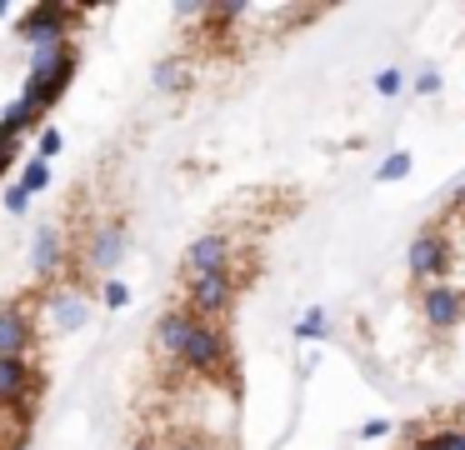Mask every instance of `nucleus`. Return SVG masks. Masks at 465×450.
<instances>
[{
	"label": "nucleus",
	"mask_w": 465,
	"mask_h": 450,
	"mask_svg": "<svg viewBox=\"0 0 465 450\" xmlns=\"http://www.w3.org/2000/svg\"><path fill=\"white\" fill-rule=\"evenodd\" d=\"M75 65H81V55H75V45H55V50H31V75H25V100H35L41 110H51L55 100L71 90L75 80Z\"/></svg>",
	"instance_id": "nucleus-1"
},
{
	"label": "nucleus",
	"mask_w": 465,
	"mask_h": 450,
	"mask_svg": "<svg viewBox=\"0 0 465 450\" xmlns=\"http://www.w3.org/2000/svg\"><path fill=\"white\" fill-rule=\"evenodd\" d=\"M71 25H75V10L71 5H55V0H41V5H31V10L15 15V35H21L31 50L71 45Z\"/></svg>",
	"instance_id": "nucleus-2"
},
{
	"label": "nucleus",
	"mask_w": 465,
	"mask_h": 450,
	"mask_svg": "<svg viewBox=\"0 0 465 450\" xmlns=\"http://www.w3.org/2000/svg\"><path fill=\"white\" fill-rule=\"evenodd\" d=\"M241 280L235 270H215V275H201V280H185V310L201 320H225L235 310V295H241Z\"/></svg>",
	"instance_id": "nucleus-3"
},
{
	"label": "nucleus",
	"mask_w": 465,
	"mask_h": 450,
	"mask_svg": "<svg viewBox=\"0 0 465 450\" xmlns=\"http://www.w3.org/2000/svg\"><path fill=\"white\" fill-rule=\"evenodd\" d=\"M35 395H41V370L31 355H0V410H11L15 420L35 415Z\"/></svg>",
	"instance_id": "nucleus-4"
},
{
	"label": "nucleus",
	"mask_w": 465,
	"mask_h": 450,
	"mask_svg": "<svg viewBox=\"0 0 465 450\" xmlns=\"http://www.w3.org/2000/svg\"><path fill=\"white\" fill-rule=\"evenodd\" d=\"M450 235L445 230H420V235H411V245H405V265H411L415 280H430V285H440V275H450Z\"/></svg>",
	"instance_id": "nucleus-5"
},
{
	"label": "nucleus",
	"mask_w": 465,
	"mask_h": 450,
	"mask_svg": "<svg viewBox=\"0 0 465 450\" xmlns=\"http://www.w3.org/2000/svg\"><path fill=\"white\" fill-rule=\"evenodd\" d=\"M125 250H131V230H125L121 220H105V225H95L91 235H85V270L111 280L115 270H121Z\"/></svg>",
	"instance_id": "nucleus-6"
},
{
	"label": "nucleus",
	"mask_w": 465,
	"mask_h": 450,
	"mask_svg": "<svg viewBox=\"0 0 465 450\" xmlns=\"http://www.w3.org/2000/svg\"><path fill=\"white\" fill-rule=\"evenodd\" d=\"M181 365L191 375H221V370H231V340H225V330L201 320L191 345H185V355H181Z\"/></svg>",
	"instance_id": "nucleus-7"
},
{
	"label": "nucleus",
	"mask_w": 465,
	"mask_h": 450,
	"mask_svg": "<svg viewBox=\"0 0 465 450\" xmlns=\"http://www.w3.org/2000/svg\"><path fill=\"white\" fill-rule=\"evenodd\" d=\"M231 260H235V240L225 230H205V235H195L185 245L181 270H185V280H201V275H215V270H235Z\"/></svg>",
	"instance_id": "nucleus-8"
},
{
	"label": "nucleus",
	"mask_w": 465,
	"mask_h": 450,
	"mask_svg": "<svg viewBox=\"0 0 465 450\" xmlns=\"http://www.w3.org/2000/svg\"><path fill=\"white\" fill-rule=\"evenodd\" d=\"M35 350V310L25 300L0 305V355H31Z\"/></svg>",
	"instance_id": "nucleus-9"
},
{
	"label": "nucleus",
	"mask_w": 465,
	"mask_h": 450,
	"mask_svg": "<svg viewBox=\"0 0 465 450\" xmlns=\"http://www.w3.org/2000/svg\"><path fill=\"white\" fill-rule=\"evenodd\" d=\"M195 325H201V315H191L185 305H171L161 320H155V350H161L165 360H175V365H181V355H185V345H191Z\"/></svg>",
	"instance_id": "nucleus-10"
},
{
	"label": "nucleus",
	"mask_w": 465,
	"mask_h": 450,
	"mask_svg": "<svg viewBox=\"0 0 465 450\" xmlns=\"http://www.w3.org/2000/svg\"><path fill=\"white\" fill-rule=\"evenodd\" d=\"M420 315H425V325H435V330H455L465 320V290H455V285H425V295H420Z\"/></svg>",
	"instance_id": "nucleus-11"
},
{
	"label": "nucleus",
	"mask_w": 465,
	"mask_h": 450,
	"mask_svg": "<svg viewBox=\"0 0 465 450\" xmlns=\"http://www.w3.org/2000/svg\"><path fill=\"white\" fill-rule=\"evenodd\" d=\"M45 325L61 330V335H71V330H81L85 320H91V300L81 295V290H55L51 300H45Z\"/></svg>",
	"instance_id": "nucleus-12"
},
{
	"label": "nucleus",
	"mask_w": 465,
	"mask_h": 450,
	"mask_svg": "<svg viewBox=\"0 0 465 450\" xmlns=\"http://www.w3.org/2000/svg\"><path fill=\"white\" fill-rule=\"evenodd\" d=\"M61 265H65V235L55 225L35 230V240H31V270H35V280H55V275H61Z\"/></svg>",
	"instance_id": "nucleus-13"
},
{
	"label": "nucleus",
	"mask_w": 465,
	"mask_h": 450,
	"mask_svg": "<svg viewBox=\"0 0 465 450\" xmlns=\"http://www.w3.org/2000/svg\"><path fill=\"white\" fill-rule=\"evenodd\" d=\"M151 85L161 90V95H185V90L195 85V75H191V55H165V60H155Z\"/></svg>",
	"instance_id": "nucleus-14"
},
{
	"label": "nucleus",
	"mask_w": 465,
	"mask_h": 450,
	"mask_svg": "<svg viewBox=\"0 0 465 450\" xmlns=\"http://www.w3.org/2000/svg\"><path fill=\"white\" fill-rule=\"evenodd\" d=\"M41 120H45V110H41V105H35V100H25V95H15V100H11V105L0 110V125L11 130V135H15V140H21V135H25V130H35V125H41ZM41 130H45V125H41Z\"/></svg>",
	"instance_id": "nucleus-15"
},
{
	"label": "nucleus",
	"mask_w": 465,
	"mask_h": 450,
	"mask_svg": "<svg viewBox=\"0 0 465 450\" xmlns=\"http://www.w3.org/2000/svg\"><path fill=\"white\" fill-rule=\"evenodd\" d=\"M411 165H415L411 150H391V155L375 165V185H395V180H405V175H411Z\"/></svg>",
	"instance_id": "nucleus-16"
},
{
	"label": "nucleus",
	"mask_w": 465,
	"mask_h": 450,
	"mask_svg": "<svg viewBox=\"0 0 465 450\" xmlns=\"http://www.w3.org/2000/svg\"><path fill=\"white\" fill-rule=\"evenodd\" d=\"M325 335H331V310L325 305H311L295 320V340H325Z\"/></svg>",
	"instance_id": "nucleus-17"
},
{
	"label": "nucleus",
	"mask_w": 465,
	"mask_h": 450,
	"mask_svg": "<svg viewBox=\"0 0 465 450\" xmlns=\"http://www.w3.org/2000/svg\"><path fill=\"white\" fill-rule=\"evenodd\" d=\"M15 185H21V190H31V195H41V190L51 185V165L31 155V160H25V165H21V180H15Z\"/></svg>",
	"instance_id": "nucleus-18"
},
{
	"label": "nucleus",
	"mask_w": 465,
	"mask_h": 450,
	"mask_svg": "<svg viewBox=\"0 0 465 450\" xmlns=\"http://www.w3.org/2000/svg\"><path fill=\"white\" fill-rule=\"evenodd\" d=\"M401 90H405V70H401V65H385V70H375V95L395 100Z\"/></svg>",
	"instance_id": "nucleus-19"
},
{
	"label": "nucleus",
	"mask_w": 465,
	"mask_h": 450,
	"mask_svg": "<svg viewBox=\"0 0 465 450\" xmlns=\"http://www.w3.org/2000/svg\"><path fill=\"white\" fill-rule=\"evenodd\" d=\"M101 305L105 310H121V305H131V285H125V280H101Z\"/></svg>",
	"instance_id": "nucleus-20"
},
{
	"label": "nucleus",
	"mask_w": 465,
	"mask_h": 450,
	"mask_svg": "<svg viewBox=\"0 0 465 450\" xmlns=\"http://www.w3.org/2000/svg\"><path fill=\"white\" fill-rule=\"evenodd\" d=\"M430 450H465V430L460 425H440V430H430Z\"/></svg>",
	"instance_id": "nucleus-21"
},
{
	"label": "nucleus",
	"mask_w": 465,
	"mask_h": 450,
	"mask_svg": "<svg viewBox=\"0 0 465 450\" xmlns=\"http://www.w3.org/2000/svg\"><path fill=\"white\" fill-rule=\"evenodd\" d=\"M61 145H65L61 130L45 125V130H41V140H35V160H45V165H51V155H61Z\"/></svg>",
	"instance_id": "nucleus-22"
},
{
	"label": "nucleus",
	"mask_w": 465,
	"mask_h": 450,
	"mask_svg": "<svg viewBox=\"0 0 465 450\" xmlns=\"http://www.w3.org/2000/svg\"><path fill=\"white\" fill-rule=\"evenodd\" d=\"M391 430H395V420H385V415H375V420H365V425H361V430H355V435H361V440H365V445H371V440H385V435H391Z\"/></svg>",
	"instance_id": "nucleus-23"
},
{
	"label": "nucleus",
	"mask_w": 465,
	"mask_h": 450,
	"mask_svg": "<svg viewBox=\"0 0 465 450\" xmlns=\"http://www.w3.org/2000/svg\"><path fill=\"white\" fill-rule=\"evenodd\" d=\"M411 90H415V95H435V90H440V70H430V65H425L420 75L411 80Z\"/></svg>",
	"instance_id": "nucleus-24"
},
{
	"label": "nucleus",
	"mask_w": 465,
	"mask_h": 450,
	"mask_svg": "<svg viewBox=\"0 0 465 450\" xmlns=\"http://www.w3.org/2000/svg\"><path fill=\"white\" fill-rule=\"evenodd\" d=\"M15 145H21V140H15L11 130L0 125V175H5V170H11V160H15Z\"/></svg>",
	"instance_id": "nucleus-25"
},
{
	"label": "nucleus",
	"mask_w": 465,
	"mask_h": 450,
	"mask_svg": "<svg viewBox=\"0 0 465 450\" xmlns=\"http://www.w3.org/2000/svg\"><path fill=\"white\" fill-rule=\"evenodd\" d=\"M25 205H31V190H21V185L5 190V210H11V215H25Z\"/></svg>",
	"instance_id": "nucleus-26"
},
{
	"label": "nucleus",
	"mask_w": 465,
	"mask_h": 450,
	"mask_svg": "<svg viewBox=\"0 0 465 450\" xmlns=\"http://www.w3.org/2000/svg\"><path fill=\"white\" fill-rule=\"evenodd\" d=\"M171 450H205V445H201L195 435H175V440H171Z\"/></svg>",
	"instance_id": "nucleus-27"
},
{
	"label": "nucleus",
	"mask_w": 465,
	"mask_h": 450,
	"mask_svg": "<svg viewBox=\"0 0 465 450\" xmlns=\"http://www.w3.org/2000/svg\"><path fill=\"white\" fill-rule=\"evenodd\" d=\"M131 450H161V445H155V440H151V435H141V440H135V445H131Z\"/></svg>",
	"instance_id": "nucleus-28"
},
{
	"label": "nucleus",
	"mask_w": 465,
	"mask_h": 450,
	"mask_svg": "<svg viewBox=\"0 0 465 450\" xmlns=\"http://www.w3.org/2000/svg\"><path fill=\"white\" fill-rule=\"evenodd\" d=\"M15 10H11V0H0V20H11Z\"/></svg>",
	"instance_id": "nucleus-29"
},
{
	"label": "nucleus",
	"mask_w": 465,
	"mask_h": 450,
	"mask_svg": "<svg viewBox=\"0 0 465 450\" xmlns=\"http://www.w3.org/2000/svg\"><path fill=\"white\" fill-rule=\"evenodd\" d=\"M405 450H430V440H411V445H405Z\"/></svg>",
	"instance_id": "nucleus-30"
},
{
	"label": "nucleus",
	"mask_w": 465,
	"mask_h": 450,
	"mask_svg": "<svg viewBox=\"0 0 465 450\" xmlns=\"http://www.w3.org/2000/svg\"><path fill=\"white\" fill-rule=\"evenodd\" d=\"M11 450H31V445H25V435H21V440H15V445H11Z\"/></svg>",
	"instance_id": "nucleus-31"
}]
</instances>
